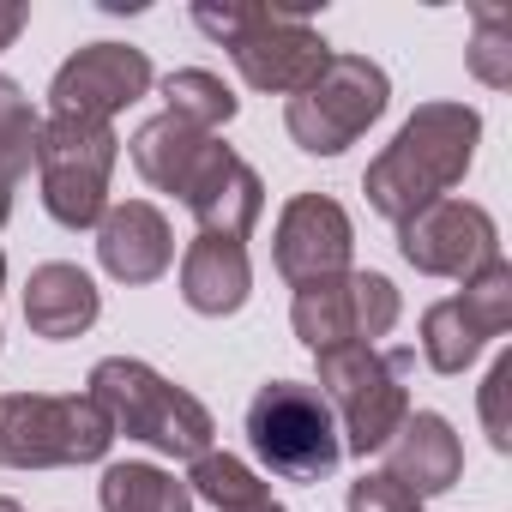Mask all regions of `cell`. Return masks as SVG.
<instances>
[{
    "label": "cell",
    "instance_id": "6da1fadb",
    "mask_svg": "<svg viewBox=\"0 0 512 512\" xmlns=\"http://www.w3.org/2000/svg\"><path fill=\"white\" fill-rule=\"evenodd\" d=\"M476 139H482V115L476 109H464V103H422L398 127V139L368 163V175H362L368 205L380 217H392V223H410L416 211H428L434 199H446L464 181V169L476 157Z\"/></svg>",
    "mask_w": 512,
    "mask_h": 512
},
{
    "label": "cell",
    "instance_id": "7a4b0ae2",
    "mask_svg": "<svg viewBox=\"0 0 512 512\" xmlns=\"http://www.w3.org/2000/svg\"><path fill=\"white\" fill-rule=\"evenodd\" d=\"M193 25L235 55L253 91H272V97H296L332 61L326 37L290 7H193Z\"/></svg>",
    "mask_w": 512,
    "mask_h": 512
},
{
    "label": "cell",
    "instance_id": "3957f363",
    "mask_svg": "<svg viewBox=\"0 0 512 512\" xmlns=\"http://www.w3.org/2000/svg\"><path fill=\"white\" fill-rule=\"evenodd\" d=\"M91 398L103 404V416L115 422V434H127V440H145V446H157V452H169V458H199V452H211V410L193 398V392H181V386H169L157 368H145V362H133V356H109V362H97L91 368Z\"/></svg>",
    "mask_w": 512,
    "mask_h": 512
},
{
    "label": "cell",
    "instance_id": "277c9868",
    "mask_svg": "<svg viewBox=\"0 0 512 512\" xmlns=\"http://www.w3.org/2000/svg\"><path fill=\"white\" fill-rule=\"evenodd\" d=\"M410 350H374V344H344V350H320V398L332 404V416L344 422V452H380L398 422L410 416Z\"/></svg>",
    "mask_w": 512,
    "mask_h": 512
},
{
    "label": "cell",
    "instance_id": "5b68a950",
    "mask_svg": "<svg viewBox=\"0 0 512 512\" xmlns=\"http://www.w3.org/2000/svg\"><path fill=\"white\" fill-rule=\"evenodd\" d=\"M115 440V422L85 392H7L0 398V464L7 470H55V464H97Z\"/></svg>",
    "mask_w": 512,
    "mask_h": 512
},
{
    "label": "cell",
    "instance_id": "8992f818",
    "mask_svg": "<svg viewBox=\"0 0 512 512\" xmlns=\"http://www.w3.org/2000/svg\"><path fill=\"white\" fill-rule=\"evenodd\" d=\"M247 440L260 452V464L278 470L284 482H320L344 458V434H338L332 404L320 398V386H302V380H272L253 392Z\"/></svg>",
    "mask_w": 512,
    "mask_h": 512
},
{
    "label": "cell",
    "instance_id": "52a82bcc",
    "mask_svg": "<svg viewBox=\"0 0 512 512\" xmlns=\"http://www.w3.org/2000/svg\"><path fill=\"white\" fill-rule=\"evenodd\" d=\"M386 73L368 55H332L284 109V127L302 151L314 157H338L344 145H356L380 115H386Z\"/></svg>",
    "mask_w": 512,
    "mask_h": 512
},
{
    "label": "cell",
    "instance_id": "ba28073f",
    "mask_svg": "<svg viewBox=\"0 0 512 512\" xmlns=\"http://www.w3.org/2000/svg\"><path fill=\"white\" fill-rule=\"evenodd\" d=\"M121 139L103 121H67L49 115L37 133V175H43V205L61 229H91L109 211V175H115Z\"/></svg>",
    "mask_w": 512,
    "mask_h": 512
},
{
    "label": "cell",
    "instance_id": "9c48e42d",
    "mask_svg": "<svg viewBox=\"0 0 512 512\" xmlns=\"http://www.w3.org/2000/svg\"><path fill=\"white\" fill-rule=\"evenodd\" d=\"M398 290L380 272H344V278H320L296 290L290 326L296 338L320 356V350H344V344H374L398 326Z\"/></svg>",
    "mask_w": 512,
    "mask_h": 512
},
{
    "label": "cell",
    "instance_id": "30bf717a",
    "mask_svg": "<svg viewBox=\"0 0 512 512\" xmlns=\"http://www.w3.org/2000/svg\"><path fill=\"white\" fill-rule=\"evenodd\" d=\"M506 332H512V266L494 260L488 272H476L464 284V296L434 302L422 314V356L434 374H464L476 362V350Z\"/></svg>",
    "mask_w": 512,
    "mask_h": 512
},
{
    "label": "cell",
    "instance_id": "8fae6325",
    "mask_svg": "<svg viewBox=\"0 0 512 512\" xmlns=\"http://www.w3.org/2000/svg\"><path fill=\"white\" fill-rule=\"evenodd\" d=\"M398 247L404 260L428 278H476L500 260V229L482 205L470 199H434L428 211H416L410 223H398Z\"/></svg>",
    "mask_w": 512,
    "mask_h": 512
},
{
    "label": "cell",
    "instance_id": "7c38bea8",
    "mask_svg": "<svg viewBox=\"0 0 512 512\" xmlns=\"http://www.w3.org/2000/svg\"><path fill=\"white\" fill-rule=\"evenodd\" d=\"M151 61H145V49H127V43H91V49H79L61 73H55V85H49V115H67V121H103L109 127V115H121L127 103H139L145 91H151Z\"/></svg>",
    "mask_w": 512,
    "mask_h": 512
},
{
    "label": "cell",
    "instance_id": "4fadbf2b",
    "mask_svg": "<svg viewBox=\"0 0 512 512\" xmlns=\"http://www.w3.org/2000/svg\"><path fill=\"white\" fill-rule=\"evenodd\" d=\"M350 247H356V229H350L338 199L296 193L284 205V217H278V272L296 290L320 284V278H344L350 272Z\"/></svg>",
    "mask_w": 512,
    "mask_h": 512
},
{
    "label": "cell",
    "instance_id": "5bb4252c",
    "mask_svg": "<svg viewBox=\"0 0 512 512\" xmlns=\"http://www.w3.org/2000/svg\"><path fill=\"white\" fill-rule=\"evenodd\" d=\"M181 205L199 217V235H223V241H247V229L266 211V181L253 175L223 139L211 145V157L199 163L193 187L181 193Z\"/></svg>",
    "mask_w": 512,
    "mask_h": 512
},
{
    "label": "cell",
    "instance_id": "9a60e30c",
    "mask_svg": "<svg viewBox=\"0 0 512 512\" xmlns=\"http://www.w3.org/2000/svg\"><path fill=\"white\" fill-rule=\"evenodd\" d=\"M97 260L115 284H157L175 260V241H169V217L145 199L109 205L97 223Z\"/></svg>",
    "mask_w": 512,
    "mask_h": 512
},
{
    "label": "cell",
    "instance_id": "2e32d148",
    "mask_svg": "<svg viewBox=\"0 0 512 512\" xmlns=\"http://www.w3.org/2000/svg\"><path fill=\"white\" fill-rule=\"evenodd\" d=\"M380 452H386V476L404 482L416 500L446 494V488H458V476H464V446H458L452 422L434 416V410H410V416L398 422V434H392Z\"/></svg>",
    "mask_w": 512,
    "mask_h": 512
},
{
    "label": "cell",
    "instance_id": "e0dca14e",
    "mask_svg": "<svg viewBox=\"0 0 512 512\" xmlns=\"http://www.w3.org/2000/svg\"><path fill=\"white\" fill-rule=\"evenodd\" d=\"M97 314H103V296H97V284L79 266L49 260V266L31 272V284H25V326L37 338H55V344L79 338V332L97 326Z\"/></svg>",
    "mask_w": 512,
    "mask_h": 512
},
{
    "label": "cell",
    "instance_id": "ac0fdd59",
    "mask_svg": "<svg viewBox=\"0 0 512 512\" xmlns=\"http://www.w3.org/2000/svg\"><path fill=\"white\" fill-rule=\"evenodd\" d=\"M253 290V266H247V247L241 241H223V235H199L187 247V260H181V302L193 314H235Z\"/></svg>",
    "mask_w": 512,
    "mask_h": 512
},
{
    "label": "cell",
    "instance_id": "d6986e66",
    "mask_svg": "<svg viewBox=\"0 0 512 512\" xmlns=\"http://www.w3.org/2000/svg\"><path fill=\"white\" fill-rule=\"evenodd\" d=\"M211 145H217V133H205V127H193V121H175L169 109L157 115V121H145L139 133H133V169L151 181V187H163V193H187L193 187V175H199V163L211 157Z\"/></svg>",
    "mask_w": 512,
    "mask_h": 512
},
{
    "label": "cell",
    "instance_id": "ffe728a7",
    "mask_svg": "<svg viewBox=\"0 0 512 512\" xmlns=\"http://www.w3.org/2000/svg\"><path fill=\"white\" fill-rule=\"evenodd\" d=\"M97 494L103 512H193V488L157 464H109Z\"/></svg>",
    "mask_w": 512,
    "mask_h": 512
},
{
    "label": "cell",
    "instance_id": "44dd1931",
    "mask_svg": "<svg viewBox=\"0 0 512 512\" xmlns=\"http://www.w3.org/2000/svg\"><path fill=\"white\" fill-rule=\"evenodd\" d=\"M187 488H193L199 500H211L217 512H247V506L272 500V494H266V482L253 476L241 458H229V452H199V458H193V470H187Z\"/></svg>",
    "mask_w": 512,
    "mask_h": 512
},
{
    "label": "cell",
    "instance_id": "7402d4cb",
    "mask_svg": "<svg viewBox=\"0 0 512 512\" xmlns=\"http://www.w3.org/2000/svg\"><path fill=\"white\" fill-rule=\"evenodd\" d=\"M163 97H169V115H175V121H193V127H205V133H217V127L235 115L229 85H223L217 73H205V67L169 73V79H163Z\"/></svg>",
    "mask_w": 512,
    "mask_h": 512
},
{
    "label": "cell",
    "instance_id": "603a6c76",
    "mask_svg": "<svg viewBox=\"0 0 512 512\" xmlns=\"http://www.w3.org/2000/svg\"><path fill=\"white\" fill-rule=\"evenodd\" d=\"M37 133H43V121H37V109H31V97L13 85V79H0V175H7L13 187L31 175V163H37Z\"/></svg>",
    "mask_w": 512,
    "mask_h": 512
},
{
    "label": "cell",
    "instance_id": "cb8c5ba5",
    "mask_svg": "<svg viewBox=\"0 0 512 512\" xmlns=\"http://www.w3.org/2000/svg\"><path fill=\"white\" fill-rule=\"evenodd\" d=\"M470 73L494 91L512 85V7H476V43H470Z\"/></svg>",
    "mask_w": 512,
    "mask_h": 512
},
{
    "label": "cell",
    "instance_id": "d4e9b609",
    "mask_svg": "<svg viewBox=\"0 0 512 512\" xmlns=\"http://www.w3.org/2000/svg\"><path fill=\"white\" fill-rule=\"evenodd\" d=\"M506 398H512V350L488 368L482 380V428H488V446L494 452H512V416H506Z\"/></svg>",
    "mask_w": 512,
    "mask_h": 512
},
{
    "label": "cell",
    "instance_id": "484cf974",
    "mask_svg": "<svg viewBox=\"0 0 512 512\" xmlns=\"http://www.w3.org/2000/svg\"><path fill=\"white\" fill-rule=\"evenodd\" d=\"M350 512H422V500L386 470H368L362 482H350Z\"/></svg>",
    "mask_w": 512,
    "mask_h": 512
},
{
    "label": "cell",
    "instance_id": "4316f807",
    "mask_svg": "<svg viewBox=\"0 0 512 512\" xmlns=\"http://www.w3.org/2000/svg\"><path fill=\"white\" fill-rule=\"evenodd\" d=\"M31 25V7L25 0H0V49H13V37Z\"/></svg>",
    "mask_w": 512,
    "mask_h": 512
},
{
    "label": "cell",
    "instance_id": "83f0119b",
    "mask_svg": "<svg viewBox=\"0 0 512 512\" xmlns=\"http://www.w3.org/2000/svg\"><path fill=\"white\" fill-rule=\"evenodd\" d=\"M7 217H13V181L0 175V223H7Z\"/></svg>",
    "mask_w": 512,
    "mask_h": 512
},
{
    "label": "cell",
    "instance_id": "f1b7e54d",
    "mask_svg": "<svg viewBox=\"0 0 512 512\" xmlns=\"http://www.w3.org/2000/svg\"><path fill=\"white\" fill-rule=\"evenodd\" d=\"M247 512H284V506L278 500H260V506H247Z\"/></svg>",
    "mask_w": 512,
    "mask_h": 512
},
{
    "label": "cell",
    "instance_id": "f546056e",
    "mask_svg": "<svg viewBox=\"0 0 512 512\" xmlns=\"http://www.w3.org/2000/svg\"><path fill=\"white\" fill-rule=\"evenodd\" d=\"M0 512H25V506H19V500H7V494H0Z\"/></svg>",
    "mask_w": 512,
    "mask_h": 512
}]
</instances>
